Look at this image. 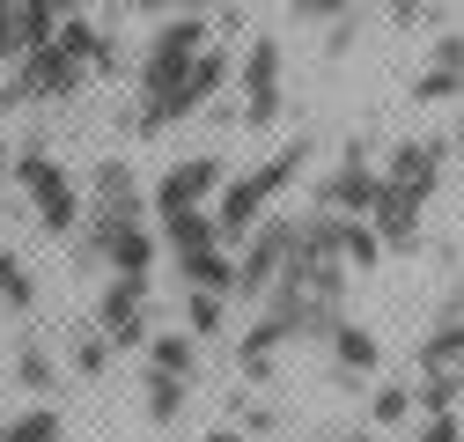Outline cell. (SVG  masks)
<instances>
[{"instance_id": "obj_1", "label": "cell", "mask_w": 464, "mask_h": 442, "mask_svg": "<svg viewBox=\"0 0 464 442\" xmlns=\"http://www.w3.org/2000/svg\"><path fill=\"white\" fill-rule=\"evenodd\" d=\"M310 155H317V140H287L273 162H258V170H244V178H228V185L214 192V236H221V244H244L258 221H266V207L303 178Z\"/></svg>"}, {"instance_id": "obj_2", "label": "cell", "mask_w": 464, "mask_h": 442, "mask_svg": "<svg viewBox=\"0 0 464 442\" xmlns=\"http://www.w3.org/2000/svg\"><path fill=\"white\" fill-rule=\"evenodd\" d=\"M8 178L30 192L37 229H44V236H74V229H82V192H74V178H67L44 148H23V155L8 162Z\"/></svg>"}, {"instance_id": "obj_3", "label": "cell", "mask_w": 464, "mask_h": 442, "mask_svg": "<svg viewBox=\"0 0 464 442\" xmlns=\"http://www.w3.org/2000/svg\"><path fill=\"white\" fill-rule=\"evenodd\" d=\"M207 52V23L199 15H169L155 37H148V60H140V89L162 96V89H178L192 74V60Z\"/></svg>"}, {"instance_id": "obj_4", "label": "cell", "mask_w": 464, "mask_h": 442, "mask_svg": "<svg viewBox=\"0 0 464 442\" xmlns=\"http://www.w3.org/2000/svg\"><path fill=\"white\" fill-rule=\"evenodd\" d=\"M228 74H237V60L207 44L199 60H192V74H185L178 89H162V96H148V103H140V126L155 133V126H178V119H192V110H199V103H207V96H214V89H221Z\"/></svg>"}, {"instance_id": "obj_5", "label": "cell", "mask_w": 464, "mask_h": 442, "mask_svg": "<svg viewBox=\"0 0 464 442\" xmlns=\"http://www.w3.org/2000/svg\"><path fill=\"white\" fill-rule=\"evenodd\" d=\"M287 236H295V214H266L258 229L244 236V258H237V295H273L280 265H287Z\"/></svg>"}, {"instance_id": "obj_6", "label": "cell", "mask_w": 464, "mask_h": 442, "mask_svg": "<svg viewBox=\"0 0 464 442\" xmlns=\"http://www.w3.org/2000/svg\"><path fill=\"white\" fill-rule=\"evenodd\" d=\"M96 332L111 347H148V273H119L96 303Z\"/></svg>"}, {"instance_id": "obj_7", "label": "cell", "mask_w": 464, "mask_h": 442, "mask_svg": "<svg viewBox=\"0 0 464 442\" xmlns=\"http://www.w3.org/2000/svg\"><path fill=\"white\" fill-rule=\"evenodd\" d=\"M280 44L273 37H251V52L237 60V89H244V126H273L280 119Z\"/></svg>"}, {"instance_id": "obj_8", "label": "cell", "mask_w": 464, "mask_h": 442, "mask_svg": "<svg viewBox=\"0 0 464 442\" xmlns=\"http://www.w3.org/2000/svg\"><path fill=\"white\" fill-rule=\"evenodd\" d=\"M376 185H383V170L369 162V148L354 140L339 155V170L324 178V192H317V214H369L376 207Z\"/></svg>"}, {"instance_id": "obj_9", "label": "cell", "mask_w": 464, "mask_h": 442, "mask_svg": "<svg viewBox=\"0 0 464 442\" xmlns=\"http://www.w3.org/2000/svg\"><path fill=\"white\" fill-rule=\"evenodd\" d=\"M221 155H185V162H169L162 185H155V214H178V207H207L221 192Z\"/></svg>"}, {"instance_id": "obj_10", "label": "cell", "mask_w": 464, "mask_h": 442, "mask_svg": "<svg viewBox=\"0 0 464 442\" xmlns=\"http://www.w3.org/2000/svg\"><path fill=\"white\" fill-rule=\"evenodd\" d=\"M362 221L376 229L383 251H413V236H420V199L405 192V185H376V207H369Z\"/></svg>"}, {"instance_id": "obj_11", "label": "cell", "mask_w": 464, "mask_h": 442, "mask_svg": "<svg viewBox=\"0 0 464 442\" xmlns=\"http://www.w3.org/2000/svg\"><path fill=\"white\" fill-rule=\"evenodd\" d=\"M442 162H450V140H398V148H391L383 185H405L413 199H428V192H435V178H442Z\"/></svg>"}, {"instance_id": "obj_12", "label": "cell", "mask_w": 464, "mask_h": 442, "mask_svg": "<svg viewBox=\"0 0 464 442\" xmlns=\"http://www.w3.org/2000/svg\"><path fill=\"white\" fill-rule=\"evenodd\" d=\"M162 244H169V258H199V251H214L221 236H214V214L207 207H178V214H162Z\"/></svg>"}, {"instance_id": "obj_13", "label": "cell", "mask_w": 464, "mask_h": 442, "mask_svg": "<svg viewBox=\"0 0 464 442\" xmlns=\"http://www.w3.org/2000/svg\"><path fill=\"white\" fill-rule=\"evenodd\" d=\"M332 361H339L346 376H369V369L383 361V347H376V332H369V324L339 317V324H332Z\"/></svg>"}, {"instance_id": "obj_14", "label": "cell", "mask_w": 464, "mask_h": 442, "mask_svg": "<svg viewBox=\"0 0 464 442\" xmlns=\"http://www.w3.org/2000/svg\"><path fill=\"white\" fill-rule=\"evenodd\" d=\"M413 361H420L428 376H435V369H464V310H450V317H442V324L428 332Z\"/></svg>"}, {"instance_id": "obj_15", "label": "cell", "mask_w": 464, "mask_h": 442, "mask_svg": "<svg viewBox=\"0 0 464 442\" xmlns=\"http://www.w3.org/2000/svg\"><path fill=\"white\" fill-rule=\"evenodd\" d=\"M111 273H148L155 265V236H148V221H133V229H119V236H111L103 251H96Z\"/></svg>"}, {"instance_id": "obj_16", "label": "cell", "mask_w": 464, "mask_h": 442, "mask_svg": "<svg viewBox=\"0 0 464 442\" xmlns=\"http://www.w3.org/2000/svg\"><path fill=\"white\" fill-rule=\"evenodd\" d=\"M178 273H185L192 288H207V295H237V258H228L221 244H214V251H199V258H185Z\"/></svg>"}, {"instance_id": "obj_17", "label": "cell", "mask_w": 464, "mask_h": 442, "mask_svg": "<svg viewBox=\"0 0 464 442\" xmlns=\"http://www.w3.org/2000/svg\"><path fill=\"white\" fill-rule=\"evenodd\" d=\"M332 229H339V258L346 265H376L383 258V244H376V229H369L362 214H332Z\"/></svg>"}, {"instance_id": "obj_18", "label": "cell", "mask_w": 464, "mask_h": 442, "mask_svg": "<svg viewBox=\"0 0 464 442\" xmlns=\"http://www.w3.org/2000/svg\"><path fill=\"white\" fill-rule=\"evenodd\" d=\"M140 399H148V420H155V428H169V420L185 413V376H162V369H148Z\"/></svg>"}, {"instance_id": "obj_19", "label": "cell", "mask_w": 464, "mask_h": 442, "mask_svg": "<svg viewBox=\"0 0 464 442\" xmlns=\"http://www.w3.org/2000/svg\"><path fill=\"white\" fill-rule=\"evenodd\" d=\"M192 361H199V347L185 332H155L148 340V369H162V376H192Z\"/></svg>"}, {"instance_id": "obj_20", "label": "cell", "mask_w": 464, "mask_h": 442, "mask_svg": "<svg viewBox=\"0 0 464 442\" xmlns=\"http://www.w3.org/2000/svg\"><path fill=\"white\" fill-rule=\"evenodd\" d=\"M0 442H67V435H60V413L52 406H30L15 420H0Z\"/></svg>"}, {"instance_id": "obj_21", "label": "cell", "mask_w": 464, "mask_h": 442, "mask_svg": "<svg viewBox=\"0 0 464 442\" xmlns=\"http://www.w3.org/2000/svg\"><path fill=\"white\" fill-rule=\"evenodd\" d=\"M111 354H119V347H111V340H103L96 324H82L74 340H67V361H74L82 376H103V369H111Z\"/></svg>"}, {"instance_id": "obj_22", "label": "cell", "mask_w": 464, "mask_h": 442, "mask_svg": "<svg viewBox=\"0 0 464 442\" xmlns=\"http://www.w3.org/2000/svg\"><path fill=\"white\" fill-rule=\"evenodd\" d=\"M37 303V281H30V265L15 251H0V310H30Z\"/></svg>"}, {"instance_id": "obj_23", "label": "cell", "mask_w": 464, "mask_h": 442, "mask_svg": "<svg viewBox=\"0 0 464 442\" xmlns=\"http://www.w3.org/2000/svg\"><path fill=\"white\" fill-rule=\"evenodd\" d=\"M15 376L30 383V391H52V383H60V369H52L44 347H23V354H15Z\"/></svg>"}, {"instance_id": "obj_24", "label": "cell", "mask_w": 464, "mask_h": 442, "mask_svg": "<svg viewBox=\"0 0 464 442\" xmlns=\"http://www.w3.org/2000/svg\"><path fill=\"white\" fill-rule=\"evenodd\" d=\"M0 60H23V0H0Z\"/></svg>"}, {"instance_id": "obj_25", "label": "cell", "mask_w": 464, "mask_h": 442, "mask_svg": "<svg viewBox=\"0 0 464 442\" xmlns=\"http://www.w3.org/2000/svg\"><path fill=\"white\" fill-rule=\"evenodd\" d=\"M405 413H413V391H405V383H383V391H376V420H383V428H398Z\"/></svg>"}, {"instance_id": "obj_26", "label": "cell", "mask_w": 464, "mask_h": 442, "mask_svg": "<svg viewBox=\"0 0 464 442\" xmlns=\"http://www.w3.org/2000/svg\"><path fill=\"white\" fill-rule=\"evenodd\" d=\"M303 23H339V15H354V0H287Z\"/></svg>"}, {"instance_id": "obj_27", "label": "cell", "mask_w": 464, "mask_h": 442, "mask_svg": "<svg viewBox=\"0 0 464 442\" xmlns=\"http://www.w3.org/2000/svg\"><path fill=\"white\" fill-rule=\"evenodd\" d=\"M428 74H450V82L464 74V37H435V67Z\"/></svg>"}, {"instance_id": "obj_28", "label": "cell", "mask_w": 464, "mask_h": 442, "mask_svg": "<svg viewBox=\"0 0 464 442\" xmlns=\"http://www.w3.org/2000/svg\"><path fill=\"white\" fill-rule=\"evenodd\" d=\"M192 332H221V295L192 288Z\"/></svg>"}, {"instance_id": "obj_29", "label": "cell", "mask_w": 464, "mask_h": 442, "mask_svg": "<svg viewBox=\"0 0 464 442\" xmlns=\"http://www.w3.org/2000/svg\"><path fill=\"white\" fill-rule=\"evenodd\" d=\"M420 442H464V428H457V413H435V420L420 428Z\"/></svg>"}, {"instance_id": "obj_30", "label": "cell", "mask_w": 464, "mask_h": 442, "mask_svg": "<svg viewBox=\"0 0 464 442\" xmlns=\"http://www.w3.org/2000/svg\"><path fill=\"white\" fill-rule=\"evenodd\" d=\"M324 52H332V60H346V52H354V23H346V15L332 23V44H324Z\"/></svg>"}, {"instance_id": "obj_31", "label": "cell", "mask_w": 464, "mask_h": 442, "mask_svg": "<svg viewBox=\"0 0 464 442\" xmlns=\"http://www.w3.org/2000/svg\"><path fill=\"white\" fill-rule=\"evenodd\" d=\"M126 8H140V15H162V8H169V0H126Z\"/></svg>"}, {"instance_id": "obj_32", "label": "cell", "mask_w": 464, "mask_h": 442, "mask_svg": "<svg viewBox=\"0 0 464 442\" xmlns=\"http://www.w3.org/2000/svg\"><path fill=\"white\" fill-rule=\"evenodd\" d=\"M207 442H251V435H237V428H214V435H207Z\"/></svg>"}, {"instance_id": "obj_33", "label": "cell", "mask_w": 464, "mask_h": 442, "mask_svg": "<svg viewBox=\"0 0 464 442\" xmlns=\"http://www.w3.org/2000/svg\"><path fill=\"white\" fill-rule=\"evenodd\" d=\"M8 162H15V155H8V148H0V178H8Z\"/></svg>"}, {"instance_id": "obj_34", "label": "cell", "mask_w": 464, "mask_h": 442, "mask_svg": "<svg viewBox=\"0 0 464 442\" xmlns=\"http://www.w3.org/2000/svg\"><path fill=\"white\" fill-rule=\"evenodd\" d=\"M339 442H369V435H339Z\"/></svg>"}, {"instance_id": "obj_35", "label": "cell", "mask_w": 464, "mask_h": 442, "mask_svg": "<svg viewBox=\"0 0 464 442\" xmlns=\"http://www.w3.org/2000/svg\"><path fill=\"white\" fill-rule=\"evenodd\" d=\"M457 155H464V126H457Z\"/></svg>"}, {"instance_id": "obj_36", "label": "cell", "mask_w": 464, "mask_h": 442, "mask_svg": "<svg viewBox=\"0 0 464 442\" xmlns=\"http://www.w3.org/2000/svg\"><path fill=\"white\" fill-rule=\"evenodd\" d=\"M457 96H464V74H457Z\"/></svg>"}]
</instances>
